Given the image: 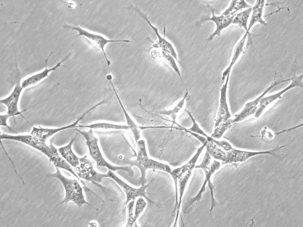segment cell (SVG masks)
<instances>
[{
    "instance_id": "15",
    "label": "cell",
    "mask_w": 303,
    "mask_h": 227,
    "mask_svg": "<svg viewBox=\"0 0 303 227\" xmlns=\"http://www.w3.org/2000/svg\"><path fill=\"white\" fill-rule=\"evenodd\" d=\"M83 119L82 117L80 116L73 123L65 126L56 128H48L40 126L38 127L33 126L30 134L36 137L40 141L45 142L48 140L56 133L65 129L75 128L78 125L79 122Z\"/></svg>"
},
{
    "instance_id": "3",
    "label": "cell",
    "mask_w": 303,
    "mask_h": 227,
    "mask_svg": "<svg viewBox=\"0 0 303 227\" xmlns=\"http://www.w3.org/2000/svg\"><path fill=\"white\" fill-rule=\"evenodd\" d=\"M202 151L198 150L194 156L185 164L173 170V179L175 184L177 183L179 193L178 203L176 209L175 218H178L183 196L185 189L191 176L196 163Z\"/></svg>"
},
{
    "instance_id": "18",
    "label": "cell",
    "mask_w": 303,
    "mask_h": 227,
    "mask_svg": "<svg viewBox=\"0 0 303 227\" xmlns=\"http://www.w3.org/2000/svg\"><path fill=\"white\" fill-rule=\"evenodd\" d=\"M265 1V0H257L254 6L252 7L251 18L247 30L246 31L249 32L251 28L257 22H259L265 26L266 25L267 23L262 18Z\"/></svg>"
},
{
    "instance_id": "21",
    "label": "cell",
    "mask_w": 303,
    "mask_h": 227,
    "mask_svg": "<svg viewBox=\"0 0 303 227\" xmlns=\"http://www.w3.org/2000/svg\"><path fill=\"white\" fill-rule=\"evenodd\" d=\"M188 94V92H186L183 98L173 104L170 109L160 111L158 114L170 117L173 122H175L177 117L184 106L186 99Z\"/></svg>"
},
{
    "instance_id": "25",
    "label": "cell",
    "mask_w": 303,
    "mask_h": 227,
    "mask_svg": "<svg viewBox=\"0 0 303 227\" xmlns=\"http://www.w3.org/2000/svg\"><path fill=\"white\" fill-rule=\"evenodd\" d=\"M233 119L231 118L227 121L220 124L218 126L214 128L213 132L211 137L215 139H219L222 137L225 132L232 126Z\"/></svg>"
},
{
    "instance_id": "11",
    "label": "cell",
    "mask_w": 303,
    "mask_h": 227,
    "mask_svg": "<svg viewBox=\"0 0 303 227\" xmlns=\"http://www.w3.org/2000/svg\"><path fill=\"white\" fill-rule=\"evenodd\" d=\"M53 53L54 52H51L48 57L45 59V68L43 70L40 72L32 74L21 81V86L24 89L37 85L47 77L55 82H56L54 79L49 76V73L51 72L55 71L59 67H66L65 66L62 65L61 64L68 58L70 55L69 54L67 55L60 62L57 63L54 66L51 68H47V63L48 60Z\"/></svg>"
},
{
    "instance_id": "19",
    "label": "cell",
    "mask_w": 303,
    "mask_h": 227,
    "mask_svg": "<svg viewBox=\"0 0 303 227\" xmlns=\"http://www.w3.org/2000/svg\"><path fill=\"white\" fill-rule=\"evenodd\" d=\"M249 33L246 31L243 36L235 46L229 64L222 73V79L223 80H224L228 73H230L233 66L243 52L244 46Z\"/></svg>"
},
{
    "instance_id": "12",
    "label": "cell",
    "mask_w": 303,
    "mask_h": 227,
    "mask_svg": "<svg viewBox=\"0 0 303 227\" xmlns=\"http://www.w3.org/2000/svg\"><path fill=\"white\" fill-rule=\"evenodd\" d=\"M230 73L227 75L224 84L220 89L219 106L214 125V128L220 124L231 118L227 100V91Z\"/></svg>"
},
{
    "instance_id": "22",
    "label": "cell",
    "mask_w": 303,
    "mask_h": 227,
    "mask_svg": "<svg viewBox=\"0 0 303 227\" xmlns=\"http://www.w3.org/2000/svg\"><path fill=\"white\" fill-rule=\"evenodd\" d=\"M213 139L208 140L205 146L206 150L212 158L222 161L225 163L226 160V153L213 141Z\"/></svg>"
},
{
    "instance_id": "28",
    "label": "cell",
    "mask_w": 303,
    "mask_h": 227,
    "mask_svg": "<svg viewBox=\"0 0 303 227\" xmlns=\"http://www.w3.org/2000/svg\"><path fill=\"white\" fill-rule=\"evenodd\" d=\"M147 202L142 197H140L136 201L135 207L133 218L134 224L137 219L141 215L147 205Z\"/></svg>"
},
{
    "instance_id": "33",
    "label": "cell",
    "mask_w": 303,
    "mask_h": 227,
    "mask_svg": "<svg viewBox=\"0 0 303 227\" xmlns=\"http://www.w3.org/2000/svg\"><path fill=\"white\" fill-rule=\"evenodd\" d=\"M10 117L7 114H1L0 115V125L7 127L9 129L12 130V129L7 124V120Z\"/></svg>"
},
{
    "instance_id": "16",
    "label": "cell",
    "mask_w": 303,
    "mask_h": 227,
    "mask_svg": "<svg viewBox=\"0 0 303 227\" xmlns=\"http://www.w3.org/2000/svg\"><path fill=\"white\" fill-rule=\"evenodd\" d=\"M53 138H51L50 140L49 146L51 148V151L47 157L49 161L52 163L55 167L66 170L78 179L79 178L75 171L72 169L69 164L62 156L58 152V149L56 148L53 144Z\"/></svg>"
},
{
    "instance_id": "7",
    "label": "cell",
    "mask_w": 303,
    "mask_h": 227,
    "mask_svg": "<svg viewBox=\"0 0 303 227\" xmlns=\"http://www.w3.org/2000/svg\"><path fill=\"white\" fill-rule=\"evenodd\" d=\"M79 165L74 168L79 178L101 186L99 184L103 178L108 177L107 174H101L96 171L94 169L93 163L87 158V156L79 158Z\"/></svg>"
},
{
    "instance_id": "26",
    "label": "cell",
    "mask_w": 303,
    "mask_h": 227,
    "mask_svg": "<svg viewBox=\"0 0 303 227\" xmlns=\"http://www.w3.org/2000/svg\"><path fill=\"white\" fill-rule=\"evenodd\" d=\"M78 127L88 128L92 129H127V128L125 125H118L106 123H98L87 125H82L78 124L75 128Z\"/></svg>"
},
{
    "instance_id": "10",
    "label": "cell",
    "mask_w": 303,
    "mask_h": 227,
    "mask_svg": "<svg viewBox=\"0 0 303 227\" xmlns=\"http://www.w3.org/2000/svg\"><path fill=\"white\" fill-rule=\"evenodd\" d=\"M0 139L12 140L22 142L38 150L47 157L51 151L49 145L31 134L13 135L2 132L1 133Z\"/></svg>"
},
{
    "instance_id": "27",
    "label": "cell",
    "mask_w": 303,
    "mask_h": 227,
    "mask_svg": "<svg viewBox=\"0 0 303 227\" xmlns=\"http://www.w3.org/2000/svg\"><path fill=\"white\" fill-rule=\"evenodd\" d=\"M161 55L164 60L181 78L180 69L176 62V60L172 56L161 50Z\"/></svg>"
},
{
    "instance_id": "31",
    "label": "cell",
    "mask_w": 303,
    "mask_h": 227,
    "mask_svg": "<svg viewBox=\"0 0 303 227\" xmlns=\"http://www.w3.org/2000/svg\"><path fill=\"white\" fill-rule=\"evenodd\" d=\"M213 141L225 151H228L232 148L231 144L226 140H218L214 139Z\"/></svg>"
},
{
    "instance_id": "20",
    "label": "cell",
    "mask_w": 303,
    "mask_h": 227,
    "mask_svg": "<svg viewBox=\"0 0 303 227\" xmlns=\"http://www.w3.org/2000/svg\"><path fill=\"white\" fill-rule=\"evenodd\" d=\"M291 79L290 78L287 79L279 80L274 81L255 99L246 103L245 104L244 108L254 116L257 111L260 101L270 90L277 85L284 82L291 81Z\"/></svg>"
},
{
    "instance_id": "13",
    "label": "cell",
    "mask_w": 303,
    "mask_h": 227,
    "mask_svg": "<svg viewBox=\"0 0 303 227\" xmlns=\"http://www.w3.org/2000/svg\"><path fill=\"white\" fill-rule=\"evenodd\" d=\"M130 6L133 10L148 23L154 32L157 38L158 44L161 50L170 54L174 58L176 61H178L177 54L173 44L167 40L165 37H163L161 36L159 33L158 28L151 23L147 16L143 13L137 6H134L132 4H130Z\"/></svg>"
},
{
    "instance_id": "4",
    "label": "cell",
    "mask_w": 303,
    "mask_h": 227,
    "mask_svg": "<svg viewBox=\"0 0 303 227\" xmlns=\"http://www.w3.org/2000/svg\"><path fill=\"white\" fill-rule=\"evenodd\" d=\"M75 129L83 136L86 140L90 155L96 163L97 167H106L114 171L118 170L128 172L129 170L128 166H117L113 165L108 162L103 157L98 145V139L95 136L92 129L88 131L80 130L77 128Z\"/></svg>"
},
{
    "instance_id": "6",
    "label": "cell",
    "mask_w": 303,
    "mask_h": 227,
    "mask_svg": "<svg viewBox=\"0 0 303 227\" xmlns=\"http://www.w3.org/2000/svg\"><path fill=\"white\" fill-rule=\"evenodd\" d=\"M64 28L70 29L72 30H76L78 32V34L76 36H84L90 40L94 45L96 46L102 51L104 56L106 60L109 72V67L111 64L110 61L107 58L104 50L105 46L108 43L113 42H124L129 43L131 41L129 40H112L107 39L103 36L100 35L92 33L83 29L78 26H72L68 25H65L63 26Z\"/></svg>"
},
{
    "instance_id": "23",
    "label": "cell",
    "mask_w": 303,
    "mask_h": 227,
    "mask_svg": "<svg viewBox=\"0 0 303 227\" xmlns=\"http://www.w3.org/2000/svg\"><path fill=\"white\" fill-rule=\"evenodd\" d=\"M252 7L244 0H232L228 8L221 14L225 16H233L243 9Z\"/></svg>"
},
{
    "instance_id": "17",
    "label": "cell",
    "mask_w": 303,
    "mask_h": 227,
    "mask_svg": "<svg viewBox=\"0 0 303 227\" xmlns=\"http://www.w3.org/2000/svg\"><path fill=\"white\" fill-rule=\"evenodd\" d=\"M77 135L76 134L67 145L58 149L59 153L62 157L71 166L75 168L79 164V158L74 153L72 146Z\"/></svg>"
},
{
    "instance_id": "8",
    "label": "cell",
    "mask_w": 303,
    "mask_h": 227,
    "mask_svg": "<svg viewBox=\"0 0 303 227\" xmlns=\"http://www.w3.org/2000/svg\"><path fill=\"white\" fill-rule=\"evenodd\" d=\"M296 69H295L293 76L291 78V82L287 87L277 93L264 96L261 99L259 103L257 111L254 116L258 120L269 105L286 92L295 87H299L303 88V74L297 76L296 74Z\"/></svg>"
},
{
    "instance_id": "2",
    "label": "cell",
    "mask_w": 303,
    "mask_h": 227,
    "mask_svg": "<svg viewBox=\"0 0 303 227\" xmlns=\"http://www.w3.org/2000/svg\"><path fill=\"white\" fill-rule=\"evenodd\" d=\"M56 171L54 173H49L47 178H55L58 179L62 183L65 191V196L61 204H66L71 201L79 207L85 204L91 205L85 200L83 194L82 189L77 180L67 178L64 176L58 168L55 167Z\"/></svg>"
},
{
    "instance_id": "29",
    "label": "cell",
    "mask_w": 303,
    "mask_h": 227,
    "mask_svg": "<svg viewBox=\"0 0 303 227\" xmlns=\"http://www.w3.org/2000/svg\"><path fill=\"white\" fill-rule=\"evenodd\" d=\"M185 111L189 115L192 120V125L191 127L187 129L190 131L204 136L206 137L207 139H208L209 136H208L200 128L190 111L189 110L186 109H185Z\"/></svg>"
},
{
    "instance_id": "9",
    "label": "cell",
    "mask_w": 303,
    "mask_h": 227,
    "mask_svg": "<svg viewBox=\"0 0 303 227\" xmlns=\"http://www.w3.org/2000/svg\"><path fill=\"white\" fill-rule=\"evenodd\" d=\"M21 81L19 76L18 81L10 94L7 97L0 100V103L4 104L7 107V114L10 117H13L14 121L15 116L21 115L22 116V113L35 106L33 105L21 111L19 110L18 103L22 90L24 89L21 86Z\"/></svg>"
},
{
    "instance_id": "5",
    "label": "cell",
    "mask_w": 303,
    "mask_h": 227,
    "mask_svg": "<svg viewBox=\"0 0 303 227\" xmlns=\"http://www.w3.org/2000/svg\"><path fill=\"white\" fill-rule=\"evenodd\" d=\"M107 173L108 177H109L115 181L122 188L126 195V200L124 203L127 205L130 201H135L136 199L138 197H142L145 198L149 202L155 204L156 202L150 199L146 195L149 194L146 192V189L149 186L153 181L154 179L151 180L147 184L145 185L144 183L141 184V186L138 188H135L130 186L118 177L113 172L109 169Z\"/></svg>"
},
{
    "instance_id": "30",
    "label": "cell",
    "mask_w": 303,
    "mask_h": 227,
    "mask_svg": "<svg viewBox=\"0 0 303 227\" xmlns=\"http://www.w3.org/2000/svg\"><path fill=\"white\" fill-rule=\"evenodd\" d=\"M134 203L135 201L132 200L127 205V224L125 227H132L134 225L133 211Z\"/></svg>"
},
{
    "instance_id": "32",
    "label": "cell",
    "mask_w": 303,
    "mask_h": 227,
    "mask_svg": "<svg viewBox=\"0 0 303 227\" xmlns=\"http://www.w3.org/2000/svg\"><path fill=\"white\" fill-rule=\"evenodd\" d=\"M275 134L272 131L268 129L267 128H265V127L261 132L262 137L267 140H271L274 137Z\"/></svg>"
},
{
    "instance_id": "24",
    "label": "cell",
    "mask_w": 303,
    "mask_h": 227,
    "mask_svg": "<svg viewBox=\"0 0 303 227\" xmlns=\"http://www.w3.org/2000/svg\"><path fill=\"white\" fill-rule=\"evenodd\" d=\"M252 9V7L236 13L233 18L232 24L238 25L239 27H243L247 31V22Z\"/></svg>"
},
{
    "instance_id": "1",
    "label": "cell",
    "mask_w": 303,
    "mask_h": 227,
    "mask_svg": "<svg viewBox=\"0 0 303 227\" xmlns=\"http://www.w3.org/2000/svg\"><path fill=\"white\" fill-rule=\"evenodd\" d=\"M221 164L218 160H213L209 156H205L203 157L201 163L195 166V168L201 169L205 175V179L202 185L197 194L190 199L187 203L185 211L188 213L192 210V205L196 202L200 200L202 198L203 194L206 190L207 184L210 190L211 196V207L210 213L212 215V211L217 205V202L214 196V187L211 181V178L213 174L218 170Z\"/></svg>"
},
{
    "instance_id": "14",
    "label": "cell",
    "mask_w": 303,
    "mask_h": 227,
    "mask_svg": "<svg viewBox=\"0 0 303 227\" xmlns=\"http://www.w3.org/2000/svg\"><path fill=\"white\" fill-rule=\"evenodd\" d=\"M207 5L211 10L212 16L210 17H206L204 19L203 21H213L215 23L216 26V30L208 38V40L211 41L216 36H220L222 30L232 24L233 18L235 14L233 16H227L221 14L220 16H217L215 15L214 9L209 4L207 3Z\"/></svg>"
}]
</instances>
